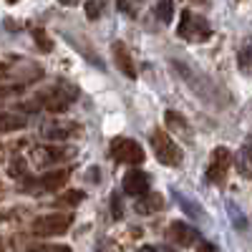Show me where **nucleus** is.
Here are the masks:
<instances>
[{
    "mask_svg": "<svg viewBox=\"0 0 252 252\" xmlns=\"http://www.w3.org/2000/svg\"><path fill=\"white\" fill-rule=\"evenodd\" d=\"M172 68L179 73V78L187 83L189 89H192L202 101H212V103H222L217 96H222L220 94V89L215 86L212 81H209L199 68H194L192 63H184V61H179V58H172Z\"/></svg>",
    "mask_w": 252,
    "mask_h": 252,
    "instance_id": "1",
    "label": "nucleus"
},
{
    "mask_svg": "<svg viewBox=\"0 0 252 252\" xmlns=\"http://www.w3.org/2000/svg\"><path fill=\"white\" fill-rule=\"evenodd\" d=\"M177 35L182 40H189V43H204V40L212 38V28L207 26L204 18L194 15L192 10H184L177 26Z\"/></svg>",
    "mask_w": 252,
    "mask_h": 252,
    "instance_id": "2",
    "label": "nucleus"
},
{
    "mask_svg": "<svg viewBox=\"0 0 252 252\" xmlns=\"http://www.w3.org/2000/svg\"><path fill=\"white\" fill-rule=\"evenodd\" d=\"M152 146H154V154L161 164H166V166H179L182 164V149L177 146V141L172 139L169 131L157 129L152 134Z\"/></svg>",
    "mask_w": 252,
    "mask_h": 252,
    "instance_id": "3",
    "label": "nucleus"
},
{
    "mask_svg": "<svg viewBox=\"0 0 252 252\" xmlns=\"http://www.w3.org/2000/svg\"><path fill=\"white\" fill-rule=\"evenodd\" d=\"M73 224V217L71 215H63V212H53V215H43L33 222V232L38 237H56V235H63L68 232V227Z\"/></svg>",
    "mask_w": 252,
    "mask_h": 252,
    "instance_id": "4",
    "label": "nucleus"
},
{
    "mask_svg": "<svg viewBox=\"0 0 252 252\" xmlns=\"http://www.w3.org/2000/svg\"><path fill=\"white\" fill-rule=\"evenodd\" d=\"M229 166H232V152L224 149V146H217V149L212 152V157H209V166H207V172H204L207 182L224 184Z\"/></svg>",
    "mask_w": 252,
    "mask_h": 252,
    "instance_id": "5",
    "label": "nucleus"
},
{
    "mask_svg": "<svg viewBox=\"0 0 252 252\" xmlns=\"http://www.w3.org/2000/svg\"><path fill=\"white\" fill-rule=\"evenodd\" d=\"M111 157L119 164H141L144 161V149L134 139L119 136V139L111 141Z\"/></svg>",
    "mask_w": 252,
    "mask_h": 252,
    "instance_id": "6",
    "label": "nucleus"
},
{
    "mask_svg": "<svg viewBox=\"0 0 252 252\" xmlns=\"http://www.w3.org/2000/svg\"><path fill=\"white\" fill-rule=\"evenodd\" d=\"M121 187H124V192L129 194V197H144V194H146V189H149V174L141 172V169L126 172Z\"/></svg>",
    "mask_w": 252,
    "mask_h": 252,
    "instance_id": "7",
    "label": "nucleus"
},
{
    "mask_svg": "<svg viewBox=\"0 0 252 252\" xmlns=\"http://www.w3.org/2000/svg\"><path fill=\"white\" fill-rule=\"evenodd\" d=\"M166 237H169L174 245H179V247H189V245L197 242L199 232L194 227H189L187 222H172L169 229H166Z\"/></svg>",
    "mask_w": 252,
    "mask_h": 252,
    "instance_id": "8",
    "label": "nucleus"
},
{
    "mask_svg": "<svg viewBox=\"0 0 252 252\" xmlns=\"http://www.w3.org/2000/svg\"><path fill=\"white\" fill-rule=\"evenodd\" d=\"M111 53H114V61H116V66L119 71L126 76V78H136V66H134V58L129 53V48H126V43H121V40H114L111 43Z\"/></svg>",
    "mask_w": 252,
    "mask_h": 252,
    "instance_id": "9",
    "label": "nucleus"
},
{
    "mask_svg": "<svg viewBox=\"0 0 252 252\" xmlns=\"http://www.w3.org/2000/svg\"><path fill=\"white\" fill-rule=\"evenodd\" d=\"M164 116H166V129L182 134V139H187V141H192V126H189L177 111H166Z\"/></svg>",
    "mask_w": 252,
    "mask_h": 252,
    "instance_id": "10",
    "label": "nucleus"
},
{
    "mask_svg": "<svg viewBox=\"0 0 252 252\" xmlns=\"http://www.w3.org/2000/svg\"><path fill=\"white\" fill-rule=\"evenodd\" d=\"M66 179H68V172L58 169V172H48V174H43V177L38 179V184L43 187V189H58V187L66 184Z\"/></svg>",
    "mask_w": 252,
    "mask_h": 252,
    "instance_id": "11",
    "label": "nucleus"
},
{
    "mask_svg": "<svg viewBox=\"0 0 252 252\" xmlns=\"http://www.w3.org/2000/svg\"><path fill=\"white\" fill-rule=\"evenodd\" d=\"M26 126V116H15V114H0V134L18 131Z\"/></svg>",
    "mask_w": 252,
    "mask_h": 252,
    "instance_id": "12",
    "label": "nucleus"
},
{
    "mask_svg": "<svg viewBox=\"0 0 252 252\" xmlns=\"http://www.w3.org/2000/svg\"><path fill=\"white\" fill-rule=\"evenodd\" d=\"M164 207V197L161 194H149V197H146V199H139L136 202V212H146V215H149V212H157V209H161Z\"/></svg>",
    "mask_w": 252,
    "mask_h": 252,
    "instance_id": "13",
    "label": "nucleus"
},
{
    "mask_svg": "<svg viewBox=\"0 0 252 252\" xmlns=\"http://www.w3.org/2000/svg\"><path fill=\"white\" fill-rule=\"evenodd\" d=\"M157 18L161 23H172L174 18V0H159L157 3Z\"/></svg>",
    "mask_w": 252,
    "mask_h": 252,
    "instance_id": "14",
    "label": "nucleus"
},
{
    "mask_svg": "<svg viewBox=\"0 0 252 252\" xmlns=\"http://www.w3.org/2000/svg\"><path fill=\"white\" fill-rule=\"evenodd\" d=\"M58 202H61V204H68V207H76V204L83 202V192H78V189H71V192H66Z\"/></svg>",
    "mask_w": 252,
    "mask_h": 252,
    "instance_id": "15",
    "label": "nucleus"
},
{
    "mask_svg": "<svg viewBox=\"0 0 252 252\" xmlns=\"http://www.w3.org/2000/svg\"><path fill=\"white\" fill-rule=\"evenodd\" d=\"M61 159H68L66 149H43V161H61Z\"/></svg>",
    "mask_w": 252,
    "mask_h": 252,
    "instance_id": "16",
    "label": "nucleus"
},
{
    "mask_svg": "<svg viewBox=\"0 0 252 252\" xmlns=\"http://www.w3.org/2000/svg\"><path fill=\"white\" fill-rule=\"evenodd\" d=\"M86 15L91 20H98L101 18V0H86Z\"/></svg>",
    "mask_w": 252,
    "mask_h": 252,
    "instance_id": "17",
    "label": "nucleus"
},
{
    "mask_svg": "<svg viewBox=\"0 0 252 252\" xmlns=\"http://www.w3.org/2000/svg\"><path fill=\"white\" fill-rule=\"evenodd\" d=\"M111 215H114V220H121L124 217V209H121V197L114 192L111 194Z\"/></svg>",
    "mask_w": 252,
    "mask_h": 252,
    "instance_id": "18",
    "label": "nucleus"
},
{
    "mask_svg": "<svg viewBox=\"0 0 252 252\" xmlns=\"http://www.w3.org/2000/svg\"><path fill=\"white\" fill-rule=\"evenodd\" d=\"M240 68H242V71H250V68H252V48H245V51L240 53Z\"/></svg>",
    "mask_w": 252,
    "mask_h": 252,
    "instance_id": "19",
    "label": "nucleus"
},
{
    "mask_svg": "<svg viewBox=\"0 0 252 252\" xmlns=\"http://www.w3.org/2000/svg\"><path fill=\"white\" fill-rule=\"evenodd\" d=\"M35 43L43 48V51H51V40L46 38V33L43 31H35Z\"/></svg>",
    "mask_w": 252,
    "mask_h": 252,
    "instance_id": "20",
    "label": "nucleus"
},
{
    "mask_svg": "<svg viewBox=\"0 0 252 252\" xmlns=\"http://www.w3.org/2000/svg\"><path fill=\"white\" fill-rule=\"evenodd\" d=\"M35 252H71V247H66V245H46V247H40Z\"/></svg>",
    "mask_w": 252,
    "mask_h": 252,
    "instance_id": "21",
    "label": "nucleus"
},
{
    "mask_svg": "<svg viewBox=\"0 0 252 252\" xmlns=\"http://www.w3.org/2000/svg\"><path fill=\"white\" fill-rule=\"evenodd\" d=\"M242 159H245L247 164H252V139L245 144V149H242Z\"/></svg>",
    "mask_w": 252,
    "mask_h": 252,
    "instance_id": "22",
    "label": "nucleus"
},
{
    "mask_svg": "<svg viewBox=\"0 0 252 252\" xmlns=\"http://www.w3.org/2000/svg\"><path fill=\"white\" fill-rule=\"evenodd\" d=\"M197 252H215V245H209V242H202L197 247Z\"/></svg>",
    "mask_w": 252,
    "mask_h": 252,
    "instance_id": "23",
    "label": "nucleus"
},
{
    "mask_svg": "<svg viewBox=\"0 0 252 252\" xmlns=\"http://www.w3.org/2000/svg\"><path fill=\"white\" fill-rule=\"evenodd\" d=\"M58 3H61V5H68V8H71V5H76V3H81V0H58Z\"/></svg>",
    "mask_w": 252,
    "mask_h": 252,
    "instance_id": "24",
    "label": "nucleus"
},
{
    "mask_svg": "<svg viewBox=\"0 0 252 252\" xmlns=\"http://www.w3.org/2000/svg\"><path fill=\"white\" fill-rule=\"evenodd\" d=\"M139 252H157V250H154V247H149V245H146V247H141Z\"/></svg>",
    "mask_w": 252,
    "mask_h": 252,
    "instance_id": "25",
    "label": "nucleus"
},
{
    "mask_svg": "<svg viewBox=\"0 0 252 252\" xmlns=\"http://www.w3.org/2000/svg\"><path fill=\"white\" fill-rule=\"evenodd\" d=\"M0 247H3V240H0Z\"/></svg>",
    "mask_w": 252,
    "mask_h": 252,
    "instance_id": "26",
    "label": "nucleus"
}]
</instances>
